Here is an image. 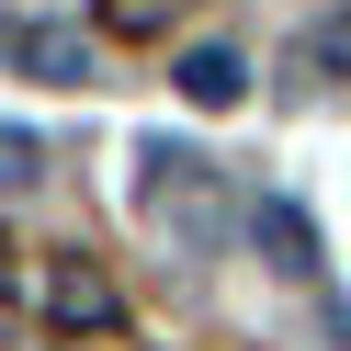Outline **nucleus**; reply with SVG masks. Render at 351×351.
<instances>
[{
	"instance_id": "obj_7",
	"label": "nucleus",
	"mask_w": 351,
	"mask_h": 351,
	"mask_svg": "<svg viewBox=\"0 0 351 351\" xmlns=\"http://www.w3.org/2000/svg\"><path fill=\"white\" fill-rule=\"evenodd\" d=\"M182 23V0H102V34H125V46H136V34H170Z\"/></svg>"
},
{
	"instance_id": "obj_4",
	"label": "nucleus",
	"mask_w": 351,
	"mask_h": 351,
	"mask_svg": "<svg viewBox=\"0 0 351 351\" xmlns=\"http://www.w3.org/2000/svg\"><path fill=\"white\" fill-rule=\"evenodd\" d=\"M250 238H261V261H272L283 283H317V227H306V204L250 193Z\"/></svg>"
},
{
	"instance_id": "obj_2",
	"label": "nucleus",
	"mask_w": 351,
	"mask_h": 351,
	"mask_svg": "<svg viewBox=\"0 0 351 351\" xmlns=\"http://www.w3.org/2000/svg\"><path fill=\"white\" fill-rule=\"evenodd\" d=\"M34 317H46L57 340H102V328H125V283L102 272L91 250H57L46 272H34Z\"/></svg>"
},
{
	"instance_id": "obj_9",
	"label": "nucleus",
	"mask_w": 351,
	"mask_h": 351,
	"mask_svg": "<svg viewBox=\"0 0 351 351\" xmlns=\"http://www.w3.org/2000/svg\"><path fill=\"white\" fill-rule=\"evenodd\" d=\"M34 272H46V261H34L23 238H0V295H12V306H34Z\"/></svg>"
},
{
	"instance_id": "obj_6",
	"label": "nucleus",
	"mask_w": 351,
	"mask_h": 351,
	"mask_svg": "<svg viewBox=\"0 0 351 351\" xmlns=\"http://www.w3.org/2000/svg\"><path fill=\"white\" fill-rule=\"evenodd\" d=\"M295 69H306V80H351V0H306Z\"/></svg>"
},
{
	"instance_id": "obj_10",
	"label": "nucleus",
	"mask_w": 351,
	"mask_h": 351,
	"mask_svg": "<svg viewBox=\"0 0 351 351\" xmlns=\"http://www.w3.org/2000/svg\"><path fill=\"white\" fill-rule=\"evenodd\" d=\"M0 351H23V340H0Z\"/></svg>"
},
{
	"instance_id": "obj_8",
	"label": "nucleus",
	"mask_w": 351,
	"mask_h": 351,
	"mask_svg": "<svg viewBox=\"0 0 351 351\" xmlns=\"http://www.w3.org/2000/svg\"><path fill=\"white\" fill-rule=\"evenodd\" d=\"M34 182H46V147L23 125H0V193H34Z\"/></svg>"
},
{
	"instance_id": "obj_5",
	"label": "nucleus",
	"mask_w": 351,
	"mask_h": 351,
	"mask_svg": "<svg viewBox=\"0 0 351 351\" xmlns=\"http://www.w3.org/2000/svg\"><path fill=\"white\" fill-rule=\"evenodd\" d=\"M182 102H204V114H238V102H250V57L227 46V34H204V46H182Z\"/></svg>"
},
{
	"instance_id": "obj_1",
	"label": "nucleus",
	"mask_w": 351,
	"mask_h": 351,
	"mask_svg": "<svg viewBox=\"0 0 351 351\" xmlns=\"http://www.w3.org/2000/svg\"><path fill=\"white\" fill-rule=\"evenodd\" d=\"M136 204L159 215L170 238H193V250H215L227 227H250V204H238V193L215 182L193 147H170V136H159V147H136Z\"/></svg>"
},
{
	"instance_id": "obj_3",
	"label": "nucleus",
	"mask_w": 351,
	"mask_h": 351,
	"mask_svg": "<svg viewBox=\"0 0 351 351\" xmlns=\"http://www.w3.org/2000/svg\"><path fill=\"white\" fill-rule=\"evenodd\" d=\"M0 69H23V80H57V91H91L102 80V46L80 23H46V12H0Z\"/></svg>"
}]
</instances>
